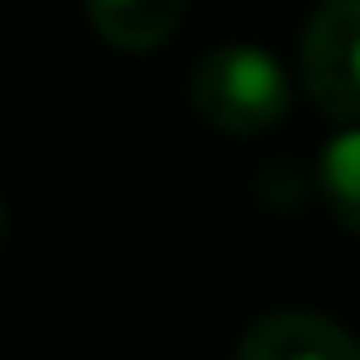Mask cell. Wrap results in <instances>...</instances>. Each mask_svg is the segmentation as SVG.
Here are the masks:
<instances>
[{
	"label": "cell",
	"instance_id": "6da1fadb",
	"mask_svg": "<svg viewBox=\"0 0 360 360\" xmlns=\"http://www.w3.org/2000/svg\"><path fill=\"white\" fill-rule=\"evenodd\" d=\"M191 107L219 135H264L287 118L292 84L270 51H259L253 39H231L191 68Z\"/></svg>",
	"mask_w": 360,
	"mask_h": 360
},
{
	"label": "cell",
	"instance_id": "7a4b0ae2",
	"mask_svg": "<svg viewBox=\"0 0 360 360\" xmlns=\"http://www.w3.org/2000/svg\"><path fill=\"white\" fill-rule=\"evenodd\" d=\"M298 84L332 124H360V0H321L304 17Z\"/></svg>",
	"mask_w": 360,
	"mask_h": 360
},
{
	"label": "cell",
	"instance_id": "3957f363",
	"mask_svg": "<svg viewBox=\"0 0 360 360\" xmlns=\"http://www.w3.org/2000/svg\"><path fill=\"white\" fill-rule=\"evenodd\" d=\"M236 360H360V338L321 309H270L242 332Z\"/></svg>",
	"mask_w": 360,
	"mask_h": 360
},
{
	"label": "cell",
	"instance_id": "277c9868",
	"mask_svg": "<svg viewBox=\"0 0 360 360\" xmlns=\"http://www.w3.org/2000/svg\"><path fill=\"white\" fill-rule=\"evenodd\" d=\"M90 28L112 51H158L186 17V0H84Z\"/></svg>",
	"mask_w": 360,
	"mask_h": 360
},
{
	"label": "cell",
	"instance_id": "5b68a950",
	"mask_svg": "<svg viewBox=\"0 0 360 360\" xmlns=\"http://www.w3.org/2000/svg\"><path fill=\"white\" fill-rule=\"evenodd\" d=\"M321 197H326L332 219L360 236V124H349L343 135L326 141V152H321Z\"/></svg>",
	"mask_w": 360,
	"mask_h": 360
},
{
	"label": "cell",
	"instance_id": "8992f818",
	"mask_svg": "<svg viewBox=\"0 0 360 360\" xmlns=\"http://www.w3.org/2000/svg\"><path fill=\"white\" fill-rule=\"evenodd\" d=\"M0 242H6V202H0Z\"/></svg>",
	"mask_w": 360,
	"mask_h": 360
}]
</instances>
